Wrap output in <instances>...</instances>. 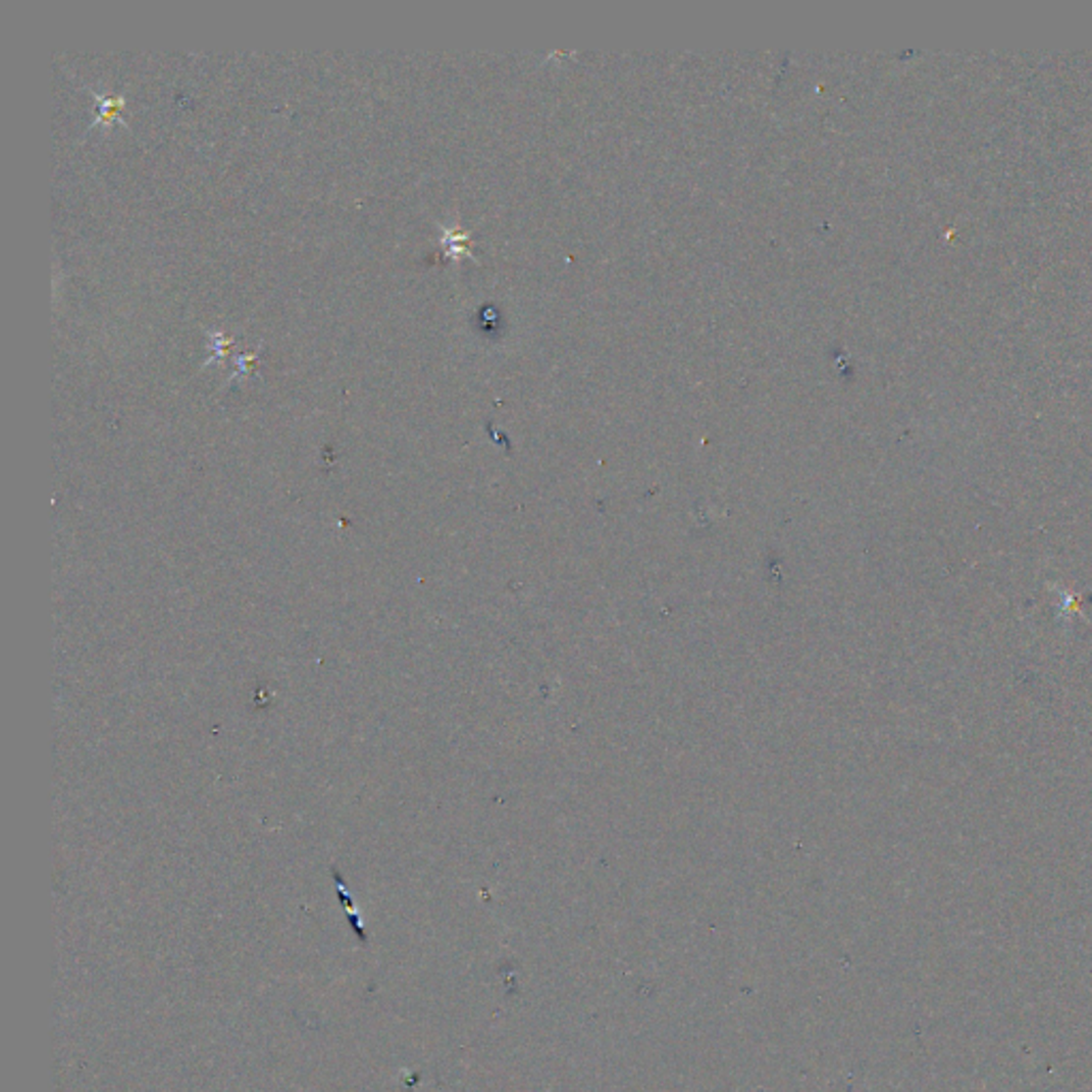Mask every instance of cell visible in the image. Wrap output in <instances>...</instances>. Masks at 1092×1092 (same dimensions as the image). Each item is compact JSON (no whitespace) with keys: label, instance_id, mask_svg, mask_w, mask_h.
Listing matches in <instances>:
<instances>
[{"label":"cell","instance_id":"6da1fadb","mask_svg":"<svg viewBox=\"0 0 1092 1092\" xmlns=\"http://www.w3.org/2000/svg\"><path fill=\"white\" fill-rule=\"evenodd\" d=\"M96 101H98V114H96L94 125H96V122H103V125H112L120 109L125 107V98H122V96L96 94Z\"/></svg>","mask_w":1092,"mask_h":1092},{"label":"cell","instance_id":"7a4b0ae2","mask_svg":"<svg viewBox=\"0 0 1092 1092\" xmlns=\"http://www.w3.org/2000/svg\"><path fill=\"white\" fill-rule=\"evenodd\" d=\"M338 888H339V897H341L343 905H346L348 913H350V915H352V919H354V922H352V924H354V930H357V935H359V937H361V939L365 941V932H363V922H361V915H359V913H357V910H354V907H352V901L348 899V894H346V890H343V886H341V883H339V879H338Z\"/></svg>","mask_w":1092,"mask_h":1092}]
</instances>
